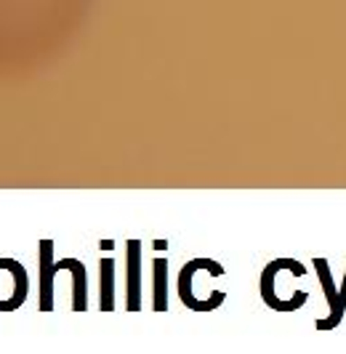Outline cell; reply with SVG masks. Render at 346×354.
<instances>
[{
  "label": "cell",
  "mask_w": 346,
  "mask_h": 354,
  "mask_svg": "<svg viewBox=\"0 0 346 354\" xmlns=\"http://www.w3.org/2000/svg\"><path fill=\"white\" fill-rule=\"evenodd\" d=\"M56 264H53V240H40V312L53 309V277H56Z\"/></svg>",
  "instance_id": "obj_1"
},
{
  "label": "cell",
  "mask_w": 346,
  "mask_h": 354,
  "mask_svg": "<svg viewBox=\"0 0 346 354\" xmlns=\"http://www.w3.org/2000/svg\"><path fill=\"white\" fill-rule=\"evenodd\" d=\"M69 269L72 272V312H86V266L78 259H62L56 261V272Z\"/></svg>",
  "instance_id": "obj_2"
},
{
  "label": "cell",
  "mask_w": 346,
  "mask_h": 354,
  "mask_svg": "<svg viewBox=\"0 0 346 354\" xmlns=\"http://www.w3.org/2000/svg\"><path fill=\"white\" fill-rule=\"evenodd\" d=\"M138 253L141 245L138 240H128V312H136L141 306V288H138V277H141V269H138Z\"/></svg>",
  "instance_id": "obj_3"
},
{
  "label": "cell",
  "mask_w": 346,
  "mask_h": 354,
  "mask_svg": "<svg viewBox=\"0 0 346 354\" xmlns=\"http://www.w3.org/2000/svg\"><path fill=\"white\" fill-rule=\"evenodd\" d=\"M99 272H102V304H99V309L112 312L115 309V261L104 259Z\"/></svg>",
  "instance_id": "obj_4"
},
{
  "label": "cell",
  "mask_w": 346,
  "mask_h": 354,
  "mask_svg": "<svg viewBox=\"0 0 346 354\" xmlns=\"http://www.w3.org/2000/svg\"><path fill=\"white\" fill-rule=\"evenodd\" d=\"M165 261L157 259L155 261V309L157 312H165Z\"/></svg>",
  "instance_id": "obj_5"
}]
</instances>
